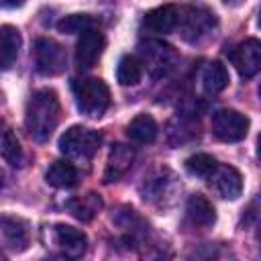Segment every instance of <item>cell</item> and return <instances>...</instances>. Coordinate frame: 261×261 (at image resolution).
<instances>
[{
  "mask_svg": "<svg viewBox=\"0 0 261 261\" xmlns=\"http://www.w3.org/2000/svg\"><path fill=\"white\" fill-rule=\"evenodd\" d=\"M59 118H61V104L53 90L49 88L37 90L29 98L24 110V126L33 137V141L37 143L49 141V137L59 124Z\"/></svg>",
  "mask_w": 261,
  "mask_h": 261,
  "instance_id": "cell-1",
  "label": "cell"
},
{
  "mask_svg": "<svg viewBox=\"0 0 261 261\" xmlns=\"http://www.w3.org/2000/svg\"><path fill=\"white\" fill-rule=\"evenodd\" d=\"M102 145V135L86 126H69L59 137V151L69 159L88 161L96 155Z\"/></svg>",
  "mask_w": 261,
  "mask_h": 261,
  "instance_id": "cell-2",
  "label": "cell"
},
{
  "mask_svg": "<svg viewBox=\"0 0 261 261\" xmlns=\"http://www.w3.org/2000/svg\"><path fill=\"white\" fill-rule=\"evenodd\" d=\"M77 110L90 118H100L110 106V90L100 77H88L75 84Z\"/></svg>",
  "mask_w": 261,
  "mask_h": 261,
  "instance_id": "cell-3",
  "label": "cell"
},
{
  "mask_svg": "<svg viewBox=\"0 0 261 261\" xmlns=\"http://www.w3.org/2000/svg\"><path fill=\"white\" fill-rule=\"evenodd\" d=\"M139 53H141L139 63L145 65L153 77L167 75L177 61V53L173 51V47L163 41H147L139 47Z\"/></svg>",
  "mask_w": 261,
  "mask_h": 261,
  "instance_id": "cell-4",
  "label": "cell"
},
{
  "mask_svg": "<svg viewBox=\"0 0 261 261\" xmlns=\"http://www.w3.org/2000/svg\"><path fill=\"white\" fill-rule=\"evenodd\" d=\"M212 133L224 143H239L249 133V118L232 108H222L212 114Z\"/></svg>",
  "mask_w": 261,
  "mask_h": 261,
  "instance_id": "cell-5",
  "label": "cell"
},
{
  "mask_svg": "<svg viewBox=\"0 0 261 261\" xmlns=\"http://www.w3.org/2000/svg\"><path fill=\"white\" fill-rule=\"evenodd\" d=\"M67 63V55L65 49L47 37L37 39L35 43V67L41 75H57L65 69Z\"/></svg>",
  "mask_w": 261,
  "mask_h": 261,
  "instance_id": "cell-6",
  "label": "cell"
},
{
  "mask_svg": "<svg viewBox=\"0 0 261 261\" xmlns=\"http://www.w3.org/2000/svg\"><path fill=\"white\" fill-rule=\"evenodd\" d=\"M228 59L243 80H251L261 69V43L257 39H245L228 53Z\"/></svg>",
  "mask_w": 261,
  "mask_h": 261,
  "instance_id": "cell-7",
  "label": "cell"
},
{
  "mask_svg": "<svg viewBox=\"0 0 261 261\" xmlns=\"http://www.w3.org/2000/svg\"><path fill=\"white\" fill-rule=\"evenodd\" d=\"M214 22H216L214 14L204 8H194V6H190L186 10L179 8V24L177 27H181L184 37L190 43H198L202 37L210 35V31L214 29Z\"/></svg>",
  "mask_w": 261,
  "mask_h": 261,
  "instance_id": "cell-8",
  "label": "cell"
},
{
  "mask_svg": "<svg viewBox=\"0 0 261 261\" xmlns=\"http://www.w3.org/2000/svg\"><path fill=\"white\" fill-rule=\"evenodd\" d=\"M104 35L98 29H88L80 35L77 43H75V65L80 69H90L96 65V61L100 59L102 51H104Z\"/></svg>",
  "mask_w": 261,
  "mask_h": 261,
  "instance_id": "cell-9",
  "label": "cell"
},
{
  "mask_svg": "<svg viewBox=\"0 0 261 261\" xmlns=\"http://www.w3.org/2000/svg\"><path fill=\"white\" fill-rule=\"evenodd\" d=\"M31 243V234H29V226L22 218L18 216H0V245L14 251V253H22L27 251Z\"/></svg>",
  "mask_w": 261,
  "mask_h": 261,
  "instance_id": "cell-10",
  "label": "cell"
},
{
  "mask_svg": "<svg viewBox=\"0 0 261 261\" xmlns=\"http://www.w3.org/2000/svg\"><path fill=\"white\" fill-rule=\"evenodd\" d=\"M208 179L216 194L226 200H237L243 192V177L232 165H216L214 173Z\"/></svg>",
  "mask_w": 261,
  "mask_h": 261,
  "instance_id": "cell-11",
  "label": "cell"
},
{
  "mask_svg": "<svg viewBox=\"0 0 261 261\" xmlns=\"http://www.w3.org/2000/svg\"><path fill=\"white\" fill-rule=\"evenodd\" d=\"M135 163V149L128 147V145H114L110 149V155H108V161H106V169H104V181L106 184H112V181H118L120 177H124L130 167Z\"/></svg>",
  "mask_w": 261,
  "mask_h": 261,
  "instance_id": "cell-12",
  "label": "cell"
},
{
  "mask_svg": "<svg viewBox=\"0 0 261 261\" xmlns=\"http://www.w3.org/2000/svg\"><path fill=\"white\" fill-rule=\"evenodd\" d=\"M55 241H57L65 259H80L88 249L86 234L80 228H73L69 224H57L55 226Z\"/></svg>",
  "mask_w": 261,
  "mask_h": 261,
  "instance_id": "cell-13",
  "label": "cell"
},
{
  "mask_svg": "<svg viewBox=\"0 0 261 261\" xmlns=\"http://www.w3.org/2000/svg\"><path fill=\"white\" fill-rule=\"evenodd\" d=\"M179 24V8L173 4H163L145 14L143 27L153 33H171Z\"/></svg>",
  "mask_w": 261,
  "mask_h": 261,
  "instance_id": "cell-14",
  "label": "cell"
},
{
  "mask_svg": "<svg viewBox=\"0 0 261 261\" xmlns=\"http://www.w3.org/2000/svg\"><path fill=\"white\" fill-rule=\"evenodd\" d=\"M186 218L196 228H208L216 222V212L208 198H204L202 194H194L186 204Z\"/></svg>",
  "mask_w": 261,
  "mask_h": 261,
  "instance_id": "cell-15",
  "label": "cell"
},
{
  "mask_svg": "<svg viewBox=\"0 0 261 261\" xmlns=\"http://www.w3.org/2000/svg\"><path fill=\"white\" fill-rule=\"evenodd\" d=\"M157 122L151 114H137L126 126V137L137 145H149L157 139Z\"/></svg>",
  "mask_w": 261,
  "mask_h": 261,
  "instance_id": "cell-16",
  "label": "cell"
},
{
  "mask_svg": "<svg viewBox=\"0 0 261 261\" xmlns=\"http://www.w3.org/2000/svg\"><path fill=\"white\" fill-rule=\"evenodd\" d=\"M18 49H20L18 29L12 24H2L0 27V67L8 69L16 61Z\"/></svg>",
  "mask_w": 261,
  "mask_h": 261,
  "instance_id": "cell-17",
  "label": "cell"
},
{
  "mask_svg": "<svg viewBox=\"0 0 261 261\" xmlns=\"http://www.w3.org/2000/svg\"><path fill=\"white\" fill-rule=\"evenodd\" d=\"M45 179L53 188H71V186L77 184V169L73 167V163L57 159L49 165V169L45 173Z\"/></svg>",
  "mask_w": 261,
  "mask_h": 261,
  "instance_id": "cell-18",
  "label": "cell"
},
{
  "mask_svg": "<svg viewBox=\"0 0 261 261\" xmlns=\"http://www.w3.org/2000/svg\"><path fill=\"white\" fill-rule=\"evenodd\" d=\"M100 208H102V200L94 192H90L86 196H80V198H73V200L67 202V210L71 212V216H75L82 222H90L98 214Z\"/></svg>",
  "mask_w": 261,
  "mask_h": 261,
  "instance_id": "cell-19",
  "label": "cell"
},
{
  "mask_svg": "<svg viewBox=\"0 0 261 261\" xmlns=\"http://www.w3.org/2000/svg\"><path fill=\"white\" fill-rule=\"evenodd\" d=\"M228 86V71L220 61H210L202 71V88L206 94H218Z\"/></svg>",
  "mask_w": 261,
  "mask_h": 261,
  "instance_id": "cell-20",
  "label": "cell"
},
{
  "mask_svg": "<svg viewBox=\"0 0 261 261\" xmlns=\"http://www.w3.org/2000/svg\"><path fill=\"white\" fill-rule=\"evenodd\" d=\"M143 75V69H141V63L135 55H122L120 61H118V67H116V80L120 86H135L139 84Z\"/></svg>",
  "mask_w": 261,
  "mask_h": 261,
  "instance_id": "cell-21",
  "label": "cell"
},
{
  "mask_svg": "<svg viewBox=\"0 0 261 261\" xmlns=\"http://www.w3.org/2000/svg\"><path fill=\"white\" fill-rule=\"evenodd\" d=\"M167 171H169V169H161V171H157L155 175L145 177V184H143V198H145V200L155 202V200H161L163 194H167V188H169V184H171V179H173L171 175H169V179L165 177Z\"/></svg>",
  "mask_w": 261,
  "mask_h": 261,
  "instance_id": "cell-22",
  "label": "cell"
},
{
  "mask_svg": "<svg viewBox=\"0 0 261 261\" xmlns=\"http://www.w3.org/2000/svg\"><path fill=\"white\" fill-rule=\"evenodd\" d=\"M0 155H2V159L8 163V165H12V167H18V165H22V147H20V143H18V139H16V135L12 133V130H6L4 135H2V141H0Z\"/></svg>",
  "mask_w": 261,
  "mask_h": 261,
  "instance_id": "cell-23",
  "label": "cell"
},
{
  "mask_svg": "<svg viewBox=\"0 0 261 261\" xmlns=\"http://www.w3.org/2000/svg\"><path fill=\"white\" fill-rule=\"evenodd\" d=\"M216 165H218L216 159H214L212 155H208V153H196V155H190V157L186 159V169H188L192 175L202 177V179H208V177L214 173Z\"/></svg>",
  "mask_w": 261,
  "mask_h": 261,
  "instance_id": "cell-24",
  "label": "cell"
},
{
  "mask_svg": "<svg viewBox=\"0 0 261 261\" xmlns=\"http://www.w3.org/2000/svg\"><path fill=\"white\" fill-rule=\"evenodd\" d=\"M57 29L61 33L73 35V33H84L88 29H92V16L90 14H67L57 22Z\"/></svg>",
  "mask_w": 261,
  "mask_h": 261,
  "instance_id": "cell-25",
  "label": "cell"
},
{
  "mask_svg": "<svg viewBox=\"0 0 261 261\" xmlns=\"http://www.w3.org/2000/svg\"><path fill=\"white\" fill-rule=\"evenodd\" d=\"M216 257V249L210 247V245H200L196 247L190 255H188V261H212Z\"/></svg>",
  "mask_w": 261,
  "mask_h": 261,
  "instance_id": "cell-26",
  "label": "cell"
},
{
  "mask_svg": "<svg viewBox=\"0 0 261 261\" xmlns=\"http://www.w3.org/2000/svg\"><path fill=\"white\" fill-rule=\"evenodd\" d=\"M45 261H67L65 257H49V259H45Z\"/></svg>",
  "mask_w": 261,
  "mask_h": 261,
  "instance_id": "cell-27",
  "label": "cell"
},
{
  "mask_svg": "<svg viewBox=\"0 0 261 261\" xmlns=\"http://www.w3.org/2000/svg\"><path fill=\"white\" fill-rule=\"evenodd\" d=\"M0 261H4V257H2V253H0Z\"/></svg>",
  "mask_w": 261,
  "mask_h": 261,
  "instance_id": "cell-28",
  "label": "cell"
}]
</instances>
